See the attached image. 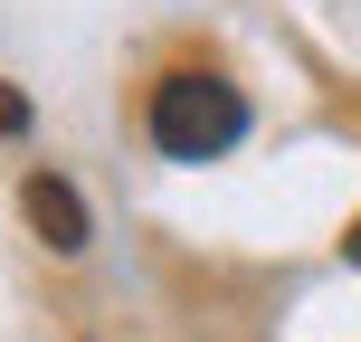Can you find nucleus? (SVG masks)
Returning <instances> with one entry per match:
<instances>
[{
	"instance_id": "nucleus-1",
	"label": "nucleus",
	"mask_w": 361,
	"mask_h": 342,
	"mask_svg": "<svg viewBox=\"0 0 361 342\" xmlns=\"http://www.w3.org/2000/svg\"><path fill=\"white\" fill-rule=\"evenodd\" d=\"M143 133H152L162 162H219V152L247 133V95L219 67H171V76H152V95H143Z\"/></svg>"
},
{
	"instance_id": "nucleus-2",
	"label": "nucleus",
	"mask_w": 361,
	"mask_h": 342,
	"mask_svg": "<svg viewBox=\"0 0 361 342\" xmlns=\"http://www.w3.org/2000/svg\"><path fill=\"white\" fill-rule=\"evenodd\" d=\"M19 209H29V228L48 238L57 257H76V248L95 238V228H86V200H76L57 171H29V181H19Z\"/></svg>"
},
{
	"instance_id": "nucleus-3",
	"label": "nucleus",
	"mask_w": 361,
	"mask_h": 342,
	"mask_svg": "<svg viewBox=\"0 0 361 342\" xmlns=\"http://www.w3.org/2000/svg\"><path fill=\"white\" fill-rule=\"evenodd\" d=\"M0 133H29V95L19 86H0Z\"/></svg>"
},
{
	"instance_id": "nucleus-4",
	"label": "nucleus",
	"mask_w": 361,
	"mask_h": 342,
	"mask_svg": "<svg viewBox=\"0 0 361 342\" xmlns=\"http://www.w3.org/2000/svg\"><path fill=\"white\" fill-rule=\"evenodd\" d=\"M343 257H352V267H361V219H352V228H343Z\"/></svg>"
}]
</instances>
